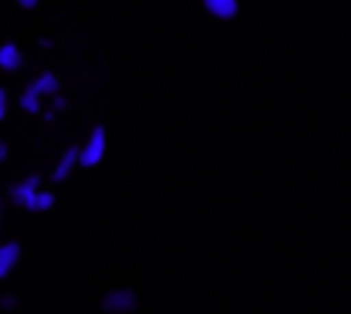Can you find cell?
I'll return each instance as SVG.
<instances>
[{"instance_id":"cell-6","label":"cell","mask_w":351,"mask_h":314,"mask_svg":"<svg viewBox=\"0 0 351 314\" xmlns=\"http://www.w3.org/2000/svg\"><path fill=\"white\" fill-rule=\"evenodd\" d=\"M19 256H22V247H19L16 241H10V243H3V247H0V278H6V274L16 268Z\"/></svg>"},{"instance_id":"cell-4","label":"cell","mask_w":351,"mask_h":314,"mask_svg":"<svg viewBox=\"0 0 351 314\" xmlns=\"http://www.w3.org/2000/svg\"><path fill=\"white\" fill-rule=\"evenodd\" d=\"M37 197H40V191H37V176L19 182V185L12 188V200H16L19 206H25V210H37Z\"/></svg>"},{"instance_id":"cell-9","label":"cell","mask_w":351,"mask_h":314,"mask_svg":"<svg viewBox=\"0 0 351 314\" xmlns=\"http://www.w3.org/2000/svg\"><path fill=\"white\" fill-rule=\"evenodd\" d=\"M56 204V197L49 191H40V197H37V213H43V210H49V206Z\"/></svg>"},{"instance_id":"cell-2","label":"cell","mask_w":351,"mask_h":314,"mask_svg":"<svg viewBox=\"0 0 351 314\" xmlns=\"http://www.w3.org/2000/svg\"><path fill=\"white\" fill-rule=\"evenodd\" d=\"M105 148H108V139H105V127H96L90 133V142H86L84 148H80V157H77V163L80 167H99L102 163V157H105Z\"/></svg>"},{"instance_id":"cell-11","label":"cell","mask_w":351,"mask_h":314,"mask_svg":"<svg viewBox=\"0 0 351 314\" xmlns=\"http://www.w3.org/2000/svg\"><path fill=\"white\" fill-rule=\"evenodd\" d=\"M0 216H3V200H0Z\"/></svg>"},{"instance_id":"cell-1","label":"cell","mask_w":351,"mask_h":314,"mask_svg":"<svg viewBox=\"0 0 351 314\" xmlns=\"http://www.w3.org/2000/svg\"><path fill=\"white\" fill-rule=\"evenodd\" d=\"M59 90V80H56L53 71L40 74V77L34 80V84H28V90L22 93V108L25 111H37L40 108V96H47V93H56Z\"/></svg>"},{"instance_id":"cell-10","label":"cell","mask_w":351,"mask_h":314,"mask_svg":"<svg viewBox=\"0 0 351 314\" xmlns=\"http://www.w3.org/2000/svg\"><path fill=\"white\" fill-rule=\"evenodd\" d=\"M3 114H6V93L0 90V121H3Z\"/></svg>"},{"instance_id":"cell-8","label":"cell","mask_w":351,"mask_h":314,"mask_svg":"<svg viewBox=\"0 0 351 314\" xmlns=\"http://www.w3.org/2000/svg\"><path fill=\"white\" fill-rule=\"evenodd\" d=\"M204 6L216 19H234L237 16V3H234V0H206Z\"/></svg>"},{"instance_id":"cell-3","label":"cell","mask_w":351,"mask_h":314,"mask_svg":"<svg viewBox=\"0 0 351 314\" xmlns=\"http://www.w3.org/2000/svg\"><path fill=\"white\" fill-rule=\"evenodd\" d=\"M133 309H136V293L127 290V287L123 290H111L102 296V311H108V314H127Z\"/></svg>"},{"instance_id":"cell-7","label":"cell","mask_w":351,"mask_h":314,"mask_svg":"<svg viewBox=\"0 0 351 314\" xmlns=\"http://www.w3.org/2000/svg\"><path fill=\"white\" fill-rule=\"evenodd\" d=\"M22 65V53H19L16 43H3L0 47V68L3 71H16V68Z\"/></svg>"},{"instance_id":"cell-5","label":"cell","mask_w":351,"mask_h":314,"mask_svg":"<svg viewBox=\"0 0 351 314\" xmlns=\"http://www.w3.org/2000/svg\"><path fill=\"white\" fill-rule=\"evenodd\" d=\"M77 157H80L77 148H65V154L59 157V163H56V169H53V182H65L68 176H71V169L77 167Z\"/></svg>"}]
</instances>
